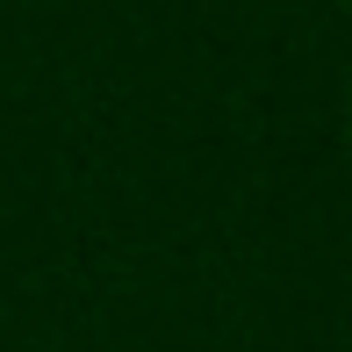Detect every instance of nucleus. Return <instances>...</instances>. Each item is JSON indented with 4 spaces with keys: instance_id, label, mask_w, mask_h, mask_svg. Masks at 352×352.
Wrapping results in <instances>:
<instances>
[{
    "instance_id": "2",
    "label": "nucleus",
    "mask_w": 352,
    "mask_h": 352,
    "mask_svg": "<svg viewBox=\"0 0 352 352\" xmlns=\"http://www.w3.org/2000/svg\"><path fill=\"white\" fill-rule=\"evenodd\" d=\"M338 8H352V0H338Z\"/></svg>"
},
{
    "instance_id": "1",
    "label": "nucleus",
    "mask_w": 352,
    "mask_h": 352,
    "mask_svg": "<svg viewBox=\"0 0 352 352\" xmlns=\"http://www.w3.org/2000/svg\"><path fill=\"white\" fill-rule=\"evenodd\" d=\"M345 144H352V101H345Z\"/></svg>"
}]
</instances>
